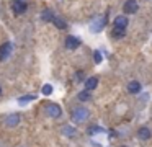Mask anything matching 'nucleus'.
Returning <instances> with one entry per match:
<instances>
[{
  "label": "nucleus",
  "mask_w": 152,
  "mask_h": 147,
  "mask_svg": "<svg viewBox=\"0 0 152 147\" xmlns=\"http://www.w3.org/2000/svg\"><path fill=\"white\" fill-rule=\"evenodd\" d=\"M87 118H88V110H85V108H74L72 111V121L77 124L83 123V121H87Z\"/></svg>",
  "instance_id": "f257e3e1"
},
{
  "label": "nucleus",
  "mask_w": 152,
  "mask_h": 147,
  "mask_svg": "<svg viewBox=\"0 0 152 147\" xmlns=\"http://www.w3.org/2000/svg\"><path fill=\"white\" fill-rule=\"evenodd\" d=\"M46 113L49 114L51 118H61V114H62V110H61V106L59 105H56V103H49V105H46Z\"/></svg>",
  "instance_id": "f03ea898"
},
{
  "label": "nucleus",
  "mask_w": 152,
  "mask_h": 147,
  "mask_svg": "<svg viewBox=\"0 0 152 147\" xmlns=\"http://www.w3.org/2000/svg\"><path fill=\"white\" fill-rule=\"evenodd\" d=\"M26 8H28V5H26L25 0H15L13 5H12V10H13L15 15H21V13H25Z\"/></svg>",
  "instance_id": "7ed1b4c3"
},
{
  "label": "nucleus",
  "mask_w": 152,
  "mask_h": 147,
  "mask_svg": "<svg viewBox=\"0 0 152 147\" xmlns=\"http://www.w3.org/2000/svg\"><path fill=\"white\" fill-rule=\"evenodd\" d=\"M137 8H139V5H137L136 0H128V2L123 5V10H124L126 15H132V13H136V12H137Z\"/></svg>",
  "instance_id": "20e7f679"
},
{
  "label": "nucleus",
  "mask_w": 152,
  "mask_h": 147,
  "mask_svg": "<svg viewBox=\"0 0 152 147\" xmlns=\"http://www.w3.org/2000/svg\"><path fill=\"white\" fill-rule=\"evenodd\" d=\"M128 23H129V20L126 18L124 15H119V16H116V18H115L113 26H115V28H118V29H124V31H126V26H128Z\"/></svg>",
  "instance_id": "39448f33"
},
{
  "label": "nucleus",
  "mask_w": 152,
  "mask_h": 147,
  "mask_svg": "<svg viewBox=\"0 0 152 147\" xmlns=\"http://www.w3.org/2000/svg\"><path fill=\"white\" fill-rule=\"evenodd\" d=\"M80 46V39L75 38V36H67L66 38V48L69 49V51H74V49H77Z\"/></svg>",
  "instance_id": "423d86ee"
},
{
  "label": "nucleus",
  "mask_w": 152,
  "mask_h": 147,
  "mask_svg": "<svg viewBox=\"0 0 152 147\" xmlns=\"http://www.w3.org/2000/svg\"><path fill=\"white\" fill-rule=\"evenodd\" d=\"M10 54H12V44L10 42H4L0 46V61H5Z\"/></svg>",
  "instance_id": "0eeeda50"
},
{
  "label": "nucleus",
  "mask_w": 152,
  "mask_h": 147,
  "mask_svg": "<svg viewBox=\"0 0 152 147\" xmlns=\"http://www.w3.org/2000/svg\"><path fill=\"white\" fill-rule=\"evenodd\" d=\"M105 23H106V20L103 18V16H100V18H95V21H93L92 25H90V29H92L93 33H98L100 29H102L103 26H105Z\"/></svg>",
  "instance_id": "6e6552de"
},
{
  "label": "nucleus",
  "mask_w": 152,
  "mask_h": 147,
  "mask_svg": "<svg viewBox=\"0 0 152 147\" xmlns=\"http://www.w3.org/2000/svg\"><path fill=\"white\" fill-rule=\"evenodd\" d=\"M18 123H20V114L18 113H13V114H10V116L5 119V124H7L8 127H15V126H18Z\"/></svg>",
  "instance_id": "1a4fd4ad"
},
{
  "label": "nucleus",
  "mask_w": 152,
  "mask_h": 147,
  "mask_svg": "<svg viewBox=\"0 0 152 147\" xmlns=\"http://www.w3.org/2000/svg\"><path fill=\"white\" fill-rule=\"evenodd\" d=\"M96 85H98V77H90L85 80V90H95Z\"/></svg>",
  "instance_id": "9d476101"
},
{
  "label": "nucleus",
  "mask_w": 152,
  "mask_h": 147,
  "mask_svg": "<svg viewBox=\"0 0 152 147\" xmlns=\"http://www.w3.org/2000/svg\"><path fill=\"white\" fill-rule=\"evenodd\" d=\"M128 91H129V93H139V91H141V83L136 82V80L129 82V83H128Z\"/></svg>",
  "instance_id": "9b49d317"
},
{
  "label": "nucleus",
  "mask_w": 152,
  "mask_h": 147,
  "mask_svg": "<svg viewBox=\"0 0 152 147\" xmlns=\"http://www.w3.org/2000/svg\"><path fill=\"white\" fill-rule=\"evenodd\" d=\"M137 136H139V139L147 140L149 137L152 136V132H151V129H149V127H141V129L137 131Z\"/></svg>",
  "instance_id": "f8f14e48"
},
{
  "label": "nucleus",
  "mask_w": 152,
  "mask_h": 147,
  "mask_svg": "<svg viewBox=\"0 0 152 147\" xmlns=\"http://www.w3.org/2000/svg\"><path fill=\"white\" fill-rule=\"evenodd\" d=\"M41 18H43V21H54V13L51 12V10H48V8H44L43 12H41Z\"/></svg>",
  "instance_id": "ddd939ff"
},
{
  "label": "nucleus",
  "mask_w": 152,
  "mask_h": 147,
  "mask_svg": "<svg viewBox=\"0 0 152 147\" xmlns=\"http://www.w3.org/2000/svg\"><path fill=\"white\" fill-rule=\"evenodd\" d=\"M62 132H64V136H67V137H74L77 134V131L70 126H62Z\"/></svg>",
  "instance_id": "4468645a"
},
{
  "label": "nucleus",
  "mask_w": 152,
  "mask_h": 147,
  "mask_svg": "<svg viewBox=\"0 0 152 147\" xmlns=\"http://www.w3.org/2000/svg\"><path fill=\"white\" fill-rule=\"evenodd\" d=\"M34 98H36L34 95H25V97L18 98V105H21V106H23V105H26V103H30V101H33Z\"/></svg>",
  "instance_id": "2eb2a0df"
},
{
  "label": "nucleus",
  "mask_w": 152,
  "mask_h": 147,
  "mask_svg": "<svg viewBox=\"0 0 152 147\" xmlns=\"http://www.w3.org/2000/svg\"><path fill=\"white\" fill-rule=\"evenodd\" d=\"M53 23H54V25H56V26H57V28H59V29H67V23L64 21L62 18H59V16H56Z\"/></svg>",
  "instance_id": "dca6fc26"
},
{
  "label": "nucleus",
  "mask_w": 152,
  "mask_h": 147,
  "mask_svg": "<svg viewBox=\"0 0 152 147\" xmlns=\"http://www.w3.org/2000/svg\"><path fill=\"white\" fill-rule=\"evenodd\" d=\"M90 98H92V97H90L88 90H83V91H80V93H79V100L80 101H88Z\"/></svg>",
  "instance_id": "f3484780"
},
{
  "label": "nucleus",
  "mask_w": 152,
  "mask_h": 147,
  "mask_svg": "<svg viewBox=\"0 0 152 147\" xmlns=\"http://www.w3.org/2000/svg\"><path fill=\"white\" fill-rule=\"evenodd\" d=\"M41 91H43V95H46V97H49V95L53 93V85L46 83V85L43 87V90H41Z\"/></svg>",
  "instance_id": "a211bd4d"
},
{
  "label": "nucleus",
  "mask_w": 152,
  "mask_h": 147,
  "mask_svg": "<svg viewBox=\"0 0 152 147\" xmlns=\"http://www.w3.org/2000/svg\"><path fill=\"white\" fill-rule=\"evenodd\" d=\"M124 34H126L124 29H118V28H115V31H113V38H123Z\"/></svg>",
  "instance_id": "6ab92c4d"
},
{
  "label": "nucleus",
  "mask_w": 152,
  "mask_h": 147,
  "mask_svg": "<svg viewBox=\"0 0 152 147\" xmlns=\"http://www.w3.org/2000/svg\"><path fill=\"white\" fill-rule=\"evenodd\" d=\"M95 132H105V129H103V127H100V126H92L88 129V134H95Z\"/></svg>",
  "instance_id": "aec40b11"
},
{
  "label": "nucleus",
  "mask_w": 152,
  "mask_h": 147,
  "mask_svg": "<svg viewBox=\"0 0 152 147\" xmlns=\"http://www.w3.org/2000/svg\"><path fill=\"white\" fill-rule=\"evenodd\" d=\"M93 59H95V62H96V64H100V62L103 61L102 52H100V51H95V52H93Z\"/></svg>",
  "instance_id": "412c9836"
},
{
  "label": "nucleus",
  "mask_w": 152,
  "mask_h": 147,
  "mask_svg": "<svg viewBox=\"0 0 152 147\" xmlns=\"http://www.w3.org/2000/svg\"><path fill=\"white\" fill-rule=\"evenodd\" d=\"M0 93H2V90H0Z\"/></svg>",
  "instance_id": "4be33fe9"
}]
</instances>
